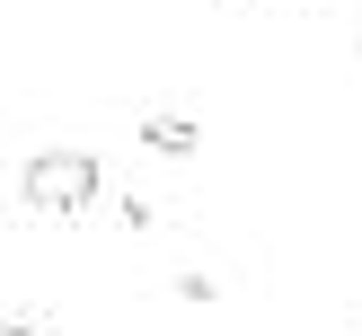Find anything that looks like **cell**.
Listing matches in <instances>:
<instances>
[{"label":"cell","instance_id":"5","mask_svg":"<svg viewBox=\"0 0 362 336\" xmlns=\"http://www.w3.org/2000/svg\"><path fill=\"white\" fill-rule=\"evenodd\" d=\"M257 9H274V0H257Z\"/></svg>","mask_w":362,"mask_h":336},{"label":"cell","instance_id":"1","mask_svg":"<svg viewBox=\"0 0 362 336\" xmlns=\"http://www.w3.org/2000/svg\"><path fill=\"white\" fill-rule=\"evenodd\" d=\"M106 186L98 151H35L27 168H18V195H27V212H88Z\"/></svg>","mask_w":362,"mask_h":336},{"label":"cell","instance_id":"2","mask_svg":"<svg viewBox=\"0 0 362 336\" xmlns=\"http://www.w3.org/2000/svg\"><path fill=\"white\" fill-rule=\"evenodd\" d=\"M133 133L151 141L159 159H194V151H204V124H194V115H177V106H151V115H133Z\"/></svg>","mask_w":362,"mask_h":336},{"label":"cell","instance_id":"3","mask_svg":"<svg viewBox=\"0 0 362 336\" xmlns=\"http://www.w3.org/2000/svg\"><path fill=\"white\" fill-rule=\"evenodd\" d=\"M168 292H177V301H194V310H212V301H221V283H212V274H177Z\"/></svg>","mask_w":362,"mask_h":336},{"label":"cell","instance_id":"4","mask_svg":"<svg viewBox=\"0 0 362 336\" xmlns=\"http://www.w3.org/2000/svg\"><path fill=\"white\" fill-rule=\"evenodd\" d=\"M0 336H45V318H35V310H18V318H0Z\"/></svg>","mask_w":362,"mask_h":336}]
</instances>
